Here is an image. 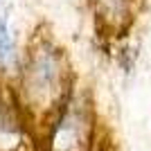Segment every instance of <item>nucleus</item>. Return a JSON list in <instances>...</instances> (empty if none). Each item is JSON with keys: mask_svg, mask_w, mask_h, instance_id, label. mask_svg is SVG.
<instances>
[{"mask_svg": "<svg viewBox=\"0 0 151 151\" xmlns=\"http://www.w3.org/2000/svg\"><path fill=\"white\" fill-rule=\"evenodd\" d=\"M63 75H65V68H63V57L59 54V50L47 43H41L38 47L32 50L27 59L23 83L32 97L50 99L59 95L63 86Z\"/></svg>", "mask_w": 151, "mask_h": 151, "instance_id": "nucleus-1", "label": "nucleus"}, {"mask_svg": "<svg viewBox=\"0 0 151 151\" xmlns=\"http://www.w3.org/2000/svg\"><path fill=\"white\" fill-rule=\"evenodd\" d=\"M97 18L108 29H122L131 20V2L129 0H95Z\"/></svg>", "mask_w": 151, "mask_h": 151, "instance_id": "nucleus-2", "label": "nucleus"}, {"mask_svg": "<svg viewBox=\"0 0 151 151\" xmlns=\"http://www.w3.org/2000/svg\"><path fill=\"white\" fill-rule=\"evenodd\" d=\"M23 142V133L14 117L9 104L0 99V151H14Z\"/></svg>", "mask_w": 151, "mask_h": 151, "instance_id": "nucleus-3", "label": "nucleus"}, {"mask_svg": "<svg viewBox=\"0 0 151 151\" xmlns=\"http://www.w3.org/2000/svg\"><path fill=\"white\" fill-rule=\"evenodd\" d=\"M16 65V41H14L9 18L5 12H0V68H14Z\"/></svg>", "mask_w": 151, "mask_h": 151, "instance_id": "nucleus-4", "label": "nucleus"}]
</instances>
